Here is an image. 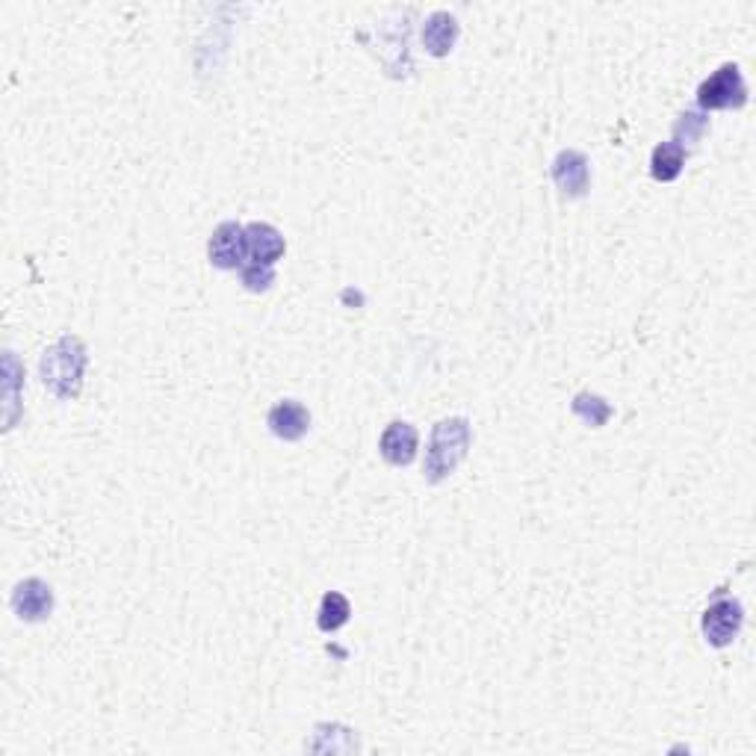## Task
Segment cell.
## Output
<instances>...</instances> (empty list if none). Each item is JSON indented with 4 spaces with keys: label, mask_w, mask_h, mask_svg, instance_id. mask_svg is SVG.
I'll use <instances>...</instances> for the list:
<instances>
[{
    "label": "cell",
    "mask_w": 756,
    "mask_h": 756,
    "mask_svg": "<svg viewBox=\"0 0 756 756\" xmlns=\"http://www.w3.org/2000/svg\"><path fill=\"white\" fill-rule=\"evenodd\" d=\"M86 346L80 337L63 335L53 346L45 349L39 376L42 385L51 390L56 400H77L84 388V369H86Z\"/></svg>",
    "instance_id": "6da1fadb"
},
{
    "label": "cell",
    "mask_w": 756,
    "mask_h": 756,
    "mask_svg": "<svg viewBox=\"0 0 756 756\" xmlns=\"http://www.w3.org/2000/svg\"><path fill=\"white\" fill-rule=\"evenodd\" d=\"M470 441V423L464 417H443V420L434 423L429 450H426V464H423V476L434 484L450 479L455 467L467 458Z\"/></svg>",
    "instance_id": "7a4b0ae2"
},
{
    "label": "cell",
    "mask_w": 756,
    "mask_h": 756,
    "mask_svg": "<svg viewBox=\"0 0 756 756\" xmlns=\"http://www.w3.org/2000/svg\"><path fill=\"white\" fill-rule=\"evenodd\" d=\"M747 101V84L742 68L735 63H724L715 74H709L704 84L697 86V106L709 110H739Z\"/></svg>",
    "instance_id": "3957f363"
},
{
    "label": "cell",
    "mask_w": 756,
    "mask_h": 756,
    "mask_svg": "<svg viewBox=\"0 0 756 756\" xmlns=\"http://www.w3.org/2000/svg\"><path fill=\"white\" fill-rule=\"evenodd\" d=\"M742 623H745L742 603L733 597H721L709 603V609L704 612V620H701V630L713 647H727L742 632Z\"/></svg>",
    "instance_id": "277c9868"
},
{
    "label": "cell",
    "mask_w": 756,
    "mask_h": 756,
    "mask_svg": "<svg viewBox=\"0 0 756 756\" xmlns=\"http://www.w3.org/2000/svg\"><path fill=\"white\" fill-rule=\"evenodd\" d=\"M207 257L216 269H242L245 266V228L240 222H222L207 242Z\"/></svg>",
    "instance_id": "5b68a950"
},
{
    "label": "cell",
    "mask_w": 756,
    "mask_h": 756,
    "mask_svg": "<svg viewBox=\"0 0 756 756\" xmlns=\"http://www.w3.org/2000/svg\"><path fill=\"white\" fill-rule=\"evenodd\" d=\"M553 180H556V187L562 189L565 199H582L591 187L589 158L577 148L558 151L556 160H553Z\"/></svg>",
    "instance_id": "8992f818"
},
{
    "label": "cell",
    "mask_w": 756,
    "mask_h": 756,
    "mask_svg": "<svg viewBox=\"0 0 756 756\" xmlns=\"http://www.w3.org/2000/svg\"><path fill=\"white\" fill-rule=\"evenodd\" d=\"M12 612L22 620H45L51 618L53 612V591L42 579H22L15 591H12Z\"/></svg>",
    "instance_id": "52a82bcc"
},
{
    "label": "cell",
    "mask_w": 756,
    "mask_h": 756,
    "mask_svg": "<svg viewBox=\"0 0 756 756\" xmlns=\"http://www.w3.org/2000/svg\"><path fill=\"white\" fill-rule=\"evenodd\" d=\"M417 443H420V434H417V429L411 423L393 420L388 429L381 431L378 452H381V458L390 467H408L417 458Z\"/></svg>",
    "instance_id": "ba28073f"
},
{
    "label": "cell",
    "mask_w": 756,
    "mask_h": 756,
    "mask_svg": "<svg viewBox=\"0 0 756 756\" xmlns=\"http://www.w3.org/2000/svg\"><path fill=\"white\" fill-rule=\"evenodd\" d=\"M266 426L273 431L275 438L281 441H302L311 429V411L302 405L299 400H281L275 402L269 414H266Z\"/></svg>",
    "instance_id": "9c48e42d"
},
{
    "label": "cell",
    "mask_w": 756,
    "mask_h": 756,
    "mask_svg": "<svg viewBox=\"0 0 756 756\" xmlns=\"http://www.w3.org/2000/svg\"><path fill=\"white\" fill-rule=\"evenodd\" d=\"M284 242L281 231L266 225V222H252L245 225V252H249V261L257 263V266H275V263L284 257Z\"/></svg>",
    "instance_id": "30bf717a"
},
{
    "label": "cell",
    "mask_w": 756,
    "mask_h": 756,
    "mask_svg": "<svg viewBox=\"0 0 756 756\" xmlns=\"http://www.w3.org/2000/svg\"><path fill=\"white\" fill-rule=\"evenodd\" d=\"M458 33H462L458 18L452 12L438 10L423 22V45H426V51L431 56H446L458 42Z\"/></svg>",
    "instance_id": "8fae6325"
},
{
    "label": "cell",
    "mask_w": 756,
    "mask_h": 756,
    "mask_svg": "<svg viewBox=\"0 0 756 756\" xmlns=\"http://www.w3.org/2000/svg\"><path fill=\"white\" fill-rule=\"evenodd\" d=\"M685 158H689V151L680 142H673V139L671 142H659L651 154V175L662 184H671V180L683 175Z\"/></svg>",
    "instance_id": "7c38bea8"
},
{
    "label": "cell",
    "mask_w": 756,
    "mask_h": 756,
    "mask_svg": "<svg viewBox=\"0 0 756 756\" xmlns=\"http://www.w3.org/2000/svg\"><path fill=\"white\" fill-rule=\"evenodd\" d=\"M349 618H352L349 600L340 591H328L319 603V612H316V627L323 632H337L343 623H349Z\"/></svg>",
    "instance_id": "4fadbf2b"
},
{
    "label": "cell",
    "mask_w": 756,
    "mask_h": 756,
    "mask_svg": "<svg viewBox=\"0 0 756 756\" xmlns=\"http://www.w3.org/2000/svg\"><path fill=\"white\" fill-rule=\"evenodd\" d=\"M574 414L579 420L589 423V426H603V423L612 417V405L603 396H594V393H577L574 396Z\"/></svg>",
    "instance_id": "5bb4252c"
},
{
    "label": "cell",
    "mask_w": 756,
    "mask_h": 756,
    "mask_svg": "<svg viewBox=\"0 0 756 756\" xmlns=\"http://www.w3.org/2000/svg\"><path fill=\"white\" fill-rule=\"evenodd\" d=\"M706 127H709V118H706L704 110H689V113H683V116L677 118V125H673V137H677L673 142H680L683 148L685 142L694 146V142H701Z\"/></svg>",
    "instance_id": "9a60e30c"
},
{
    "label": "cell",
    "mask_w": 756,
    "mask_h": 756,
    "mask_svg": "<svg viewBox=\"0 0 756 756\" xmlns=\"http://www.w3.org/2000/svg\"><path fill=\"white\" fill-rule=\"evenodd\" d=\"M242 284H245V290H252V293H263V290H269L275 281V266H257V263H245L242 266Z\"/></svg>",
    "instance_id": "2e32d148"
}]
</instances>
